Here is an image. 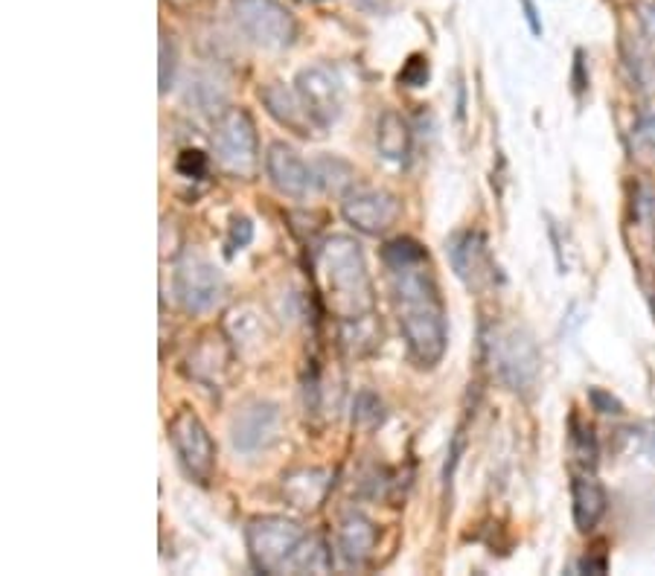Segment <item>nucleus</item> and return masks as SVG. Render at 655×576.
Wrapping results in <instances>:
<instances>
[{
	"label": "nucleus",
	"mask_w": 655,
	"mask_h": 576,
	"mask_svg": "<svg viewBox=\"0 0 655 576\" xmlns=\"http://www.w3.org/2000/svg\"><path fill=\"white\" fill-rule=\"evenodd\" d=\"M382 260H385L391 300L411 362L416 367H434L446 355L449 330L446 306L429 269V254L420 242L400 236L387 242Z\"/></svg>",
	"instance_id": "obj_1"
},
{
	"label": "nucleus",
	"mask_w": 655,
	"mask_h": 576,
	"mask_svg": "<svg viewBox=\"0 0 655 576\" xmlns=\"http://www.w3.org/2000/svg\"><path fill=\"white\" fill-rule=\"evenodd\" d=\"M321 300L341 323H362L373 312V283L362 245L353 236H330L315 254Z\"/></svg>",
	"instance_id": "obj_2"
},
{
	"label": "nucleus",
	"mask_w": 655,
	"mask_h": 576,
	"mask_svg": "<svg viewBox=\"0 0 655 576\" xmlns=\"http://www.w3.org/2000/svg\"><path fill=\"white\" fill-rule=\"evenodd\" d=\"M251 562L262 574H330L332 554L321 536H312L283 515H262L245 527Z\"/></svg>",
	"instance_id": "obj_3"
},
{
	"label": "nucleus",
	"mask_w": 655,
	"mask_h": 576,
	"mask_svg": "<svg viewBox=\"0 0 655 576\" xmlns=\"http://www.w3.org/2000/svg\"><path fill=\"white\" fill-rule=\"evenodd\" d=\"M213 154L219 166L236 178H251L260 163L254 120L245 108H228L213 129Z\"/></svg>",
	"instance_id": "obj_4"
},
{
	"label": "nucleus",
	"mask_w": 655,
	"mask_h": 576,
	"mask_svg": "<svg viewBox=\"0 0 655 576\" xmlns=\"http://www.w3.org/2000/svg\"><path fill=\"white\" fill-rule=\"evenodd\" d=\"M233 21L262 50H285L298 39V21L280 0H231Z\"/></svg>",
	"instance_id": "obj_5"
},
{
	"label": "nucleus",
	"mask_w": 655,
	"mask_h": 576,
	"mask_svg": "<svg viewBox=\"0 0 655 576\" xmlns=\"http://www.w3.org/2000/svg\"><path fill=\"white\" fill-rule=\"evenodd\" d=\"M170 439L187 475L199 481V484H210V477L216 472V443H213L210 431L204 428V423L193 411L184 407V411H178L172 416Z\"/></svg>",
	"instance_id": "obj_6"
},
{
	"label": "nucleus",
	"mask_w": 655,
	"mask_h": 576,
	"mask_svg": "<svg viewBox=\"0 0 655 576\" xmlns=\"http://www.w3.org/2000/svg\"><path fill=\"white\" fill-rule=\"evenodd\" d=\"M224 294L222 271L201 254H184L175 265V297L190 315H201L216 306Z\"/></svg>",
	"instance_id": "obj_7"
},
{
	"label": "nucleus",
	"mask_w": 655,
	"mask_h": 576,
	"mask_svg": "<svg viewBox=\"0 0 655 576\" xmlns=\"http://www.w3.org/2000/svg\"><path fill=\"white\" fill-rule=\"evenodd\" d=\"M495 370L510 391L531 393L540 378V350L524 330L502 332L493 344Z\"/></svg>",
	"instance_id": "obj_8"
},
{
	"label": "nucleus",
	"mask_w": 655,
	"mask_h": 576,
	"mask_svg": "<svg viewBox=\"0 0 655 576\" xmlns=\"http://www.w3.org/2000/svg\"><path fill=\"white\" fill-rule=\"evenodd\" d=\"M294 91L301 93L303 105H306L309 117L318 123V129H330L341 117L344 85H341V77L330 64L303 68L298 79H294Z\"/></svg>",
	"instance_id": "obj_9"
},
{
	"label": "nucleus",
	"mask_w": 655,
	"mask_h": 576,
	"mask_svg": "<svg viewBox=\"0 0 655 576\" xmlns=\"http://www.w3.org/2000/svg\"><path fill=\"white\" fill-rule=\"evenodd\" d=\"M341 215L353 224L355 231L379 236L391 231L400 219V201L385 190H353L341 201Z\"/></svg>",
	"instance_id": "obj_10"
},
{
	"label": "nucleus",
	"mask_w": 655,
	"mask_h": 576,
	"mask_svg": "<svg viewBox=\"0 0 655 576\" xmlns=\"http://www.w3.org/2000/svg\"><path fill=\"white\" fill-rule=\"evenodd\" d=\"M265 170H269L271 184L289 199H309L312 192L321 190L315 163H306L285 143H271L269 154H265Z\"/></svg>",
	"instance_id": "obj_11"
},
{
	"label": "nucleus",
	"mask_w": 655,
	"mask_h": 576,
	"mask_svg": "<svg viewBox=\"0 0 655 576\" xmlns=\"http://www.w3.org/2000/svg\"><path fill=\"white\" fill-rule=\"evenodd\" d=\"M280 434V407L271 402H251L236 414L231 425V439L236 452L256 454L269 448Z\"/></svg>",
	"instance_id": "obj_12"
},
{
	"label": "nucleus",
	"mask_w": 655,
	"mask_h": 576,
	"mask_svg": "<svg viewBox=\"0 0 655 576\" xmlns=\"http://www.w3.org/2000/svg\"><path fill=\"white\" fill-rule=\"evenodd\" d=\"M446 254L457 277L470 289H481L493 280V260L486 251V239L478 231H463L446 242Z\"/></svg>",
	"instance_id": "obj_13"
},
{
	"label": "nucleus",
	"mask_w": 655,
	"mask_h": 576,
	"mask_svg": "<svg viewBox=\"0 0 655 576\" xmlns=\"http://www.w3.org/2000/svg\"><path fill=\"white\" fill-rule=\"evenodd\" d=\"M260 97H262V102H265V108H269V114L274 117L280 125L292 129L294 134L309 138V134L318 129V123L312 120V117H309L306 105H303L301 93L298 91H289L285 85L274 82V85L262 88Z\"/></svg>",
	"instance_id": "obj_14"
},
{
	"label": "nucleus",
	"mask_w": 655,
	"mask_h": 576,
	"mask_svg": "<svg viewBox=\"0 0 655 576\" xmlns=\"http://www.w3.org/2000/svg\"><path fill=\"white\" fill-rule=\"evenodd\" d=\"M571 501H574V524L580 533H588L597 527V522L606 513V492L597 484L594 475H577L571 484Z\"/></svg>",
	"instance_id": "obj_15"
},
{
	"label": "nucleus",
	"mask_w": 655,
	"mask_h": 576,
	"mask_svg": "<svg viewBox=\"0 0 655 576\" xmlns=\"http://www.w3.org/2000/svg\"><path fill=\"white\" fill-rule=\"evenodd\" d=\"M376 547V527L362 513H350L341 518L339 550L347 565H362Z\"/></svg>",
	"instance_id": "obj_16"
},
{
	"label": "nucleus",
	"mask_w": 655,
	"mask_h": 576,
	"mask_svg": "<svg viewBox=\"0 0 655 576\" xmlns=\"http://www.w3.org/2000/svg\"><path fill=\"white\" fill-rule=\"evenodd\" d=\"M376 149L391 163L409 161L411 154V129L396 111H385L376 123Z\"/></svg>",
	"instance_id": "obj_17"
},
{
	"label": "nucleus",
	"mask_w": 655,
	"mask_h": 576,
	"mask_svg": "<svg viewBox=\"0 0 655 576\" xmlns=\"http://www.w3.org/2000/svg\"><path fill=\"white\" fill-rule=\"evenodd\" d=\"M330 489V472L303 469L285 477L283 492L294 507H318Z\"/></svg>",
	"instance_id": "obj_18"
},
{
	"label": "nucleus",
	"mask_w": 655,
	"mask_h": 576,
	"mask_svg": "<svg viewBox=\"0 0 655 576\" xmlns=\"http://www.w3.org/2000/svg\"><path fill=\"white\" fill-rule=\"evenodd\" d=\"M224 330L231 332V338L236 344H260L262 341V321L256 315L254 309H233L231 315H228V323H224Z\"/></svg>",
	"instance_id": "obj_19"
},
{
	"label": "nucleus",
	"mask_w": 655,
	"mask_h": 576,
	"mask_svg": "<svg viewBox=\"0 0 655 576\" xmlns=\"http://www.w3.org/2000/svg\"><path fill=\"white\" fill-rule=\"evenodd\" d=\"M629 149H633L635 161L655 170V114L641 117L635 123L633 134H629Z\"/></svg>",
	"instance_id": "obj_20"
},
{
	"label": "nucleus",
	"mask_w": 655,
	"mask_h": 576,
	"mask_svg": "<svg viewBox=\"0 0 655 576\" xmlns=\"http://www.w3.org/2000/svg\"><path fill=\"white\" fill-rule=\"evenodd\" d=\"M571 446L583 466H594V437L592 428H580L577 420H571Z\"/></svg>",
	"instance_id": "obj_21"
},
{
	"label": "nucleus",
	"mask_w": 655,
	"mask_h": 576,
	"mask_svg": "<svg viewBox=\"0 0 655 576\" xmlns=\"http://www.w3.org/2000/svg\"><path fill=\"white\" fill-rule=\"evenodd\" d=\"M382 402L373 396V393H359V400H355V423L367 425V428H373V425L382 423Z\"/></svg>",
	"instance_id": "obj_22"
},
{
	"label": "nucleus",
	"mask_w": 655,
	"mask_h": 576,
	"mask_svg": "<svg viewBox=\"0 0 655 576\" xmlns=\"http://www.w3.org/2000/svg\"><path fill=\"white\" fill-rule=\"evenodd\" d=\"M429 82V59L425 55H411L405 68L400 70V85L423 88Z\"/></svg>",
	"instance_id": "obj_23"
},
{
	"label": "nucleus",
	"mask_w": 655,
	"mask_h": 576,
	"mask_svg": "<svg viewBox=\"0 0 655 576\" xmlns=\"http://www.w3.org/2000/svg\"><path fill=\"white\" fill-rule=\"evenodd\" d=\"M251 239H254V224L248 222L245 215H242V219H233L231 233H228V254L248 247L251 245Z\"/></svg>",
	"instance_id": "obj_24"
},
{
	"label": "nucleus",
	"mask_w": 655,
	"mask_h": 576,
	"mask_svg": "<svg viewBox=\"0 0 655 576\" xmlns=\"http://www.w3.org/2000/svg\"><path fill=\"white\" fill-rule=\"evenodd\" d=\"M172 79H175V47L167 36H161V93L170 91Z\"/></svg>",
	"instance_id": "obj_25"
},
{
	"label": "nucleus",
	"mask_w": 655,
	"mask_h": 576,
	"mask_svg": "<svg viewBox=\"0 0 655 576\" xmlns=\"http://www.w3.org/2000/svg\"><path fill=\"white\" fill-rule=\"evenodd\" d=\"M178 172L184 178H201L208 172V158L201 152H195V149H187V152H181V158H178Z\"/></svg>",
	"instance_id": "obj_26"
},
{
	"label": "nucleus",
	"mask_w": 655,
	"mask_h": 576,
	"mask_svg": "<svg viewBox=\"0 0 655 576\" xmlns=\"http://www.w3.org/2000/svg\"><path fill=\"white\" fill-rule=\"evenodd\" d=\"M588 400L594 402V407H597L601 414H624L621 402H617L615 396H609L606 391H592V393H588Z\"/></svg>",
	"instance_id": "obj_27"
},
{
	"label": "nucleus",
	"mask_w": 655,
	"mask_h": 576,
	"mask_svg": "<svg viewBox=\"0 0 655 576\" xmlns=\"http://www.w3.org/2000/svg\"><path fill=\"white\" fill-rule=\"evenodd\" d=\"M522 7H524V18H527V23H531L533 36H542V21L536 7H533V0H522Z\"/></svg>",
	"instance_id": "obj_28"
},
{
	"label": "nucleus",
	"mask_w": 655,
	"mask_h": 576,
	"mask_svg": "<svg viewBox=\"0 0 655 576\" xmlns=\"http://www.w3.org/2000/svg\"><path fill=\"white\" fill-rule=\"evenodd\" d=\"M641 21H644V30H647L649 39L655 41V3H647L641 9Z\"/></svg>",
	"instance_id": "obj_29"
},
{
	"label": "nucleus",
	"mask_w": 655,
	"mask_h": 576,
	"mask_svg": "<svg viewBox=\"0 0 655 576\" xmlns=\"http://www.w3.org/2000/svg\"><path fill=\"white\" fill-rule=\"evenodd\" d=\"M309 3H324V0H309Z\"/></svg>",
	"instance_id": "obj_30"
}]
</instances>
